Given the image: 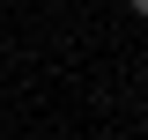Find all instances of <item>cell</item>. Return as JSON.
<instances>
[{"label": "cell", "instance_id": "6da1fadb", "mask_svg": "<svg viewBox=\"0 0 148 140\" xmlns=\"http://www.w3.org/2000/svg\"><path fill=\"white\" fill-rule=\"evenodd\" d=\"M133 15H148V0H133Z\"/></svg>", "mask_w": 148, "mask_h": 140}]
</instances>
